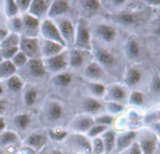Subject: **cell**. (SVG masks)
I'll return each instance as SVG.
<instances>
[{
  "label": "cell",
  "mask_w": 160,
  "mask_h": 154,
  "mask_svg": "<svg viewBox=\"0 0 160 154\" xmlns=\"http://www.w3.org/2000/svg\"><path fill=\"white\" fill-rule=\"evenodd\" d=\"M14 27H15L16 29H18V28L21 27V22H20L19 19H16V20L14 21Z\"/></svg>",
  "instance_id": "44"
},
{
  "label": "cell",
  "mask_w": 160,
  "mask_h": 154,
  "mask_svg": "<svg viewBox=\"0 0 160 154\" xmlns=\"http://www.w3.org/2000/svg\"><path fill=\"white\" fill-rule=\"evenodd\" d=\"M53 154H61V153H59V152H54Z\"/></svg>",
  "instance_id": "52"
},
{
  "label": "cell",
  "mask_w": 160,
  "mask_h": 154,
  "mask_svg": "<svg viewBox=\"0 0 160 154\" xmlns=\"http://www.w3.org/2000/svg\"><path fill=\"white\" fill-rule=\"evenodd\" d=\"M16 51H17L16 48H11V49H9V50H7V51L5 52V55H4V56H5L6 57H9V56H12V54L15 53Z\"/></svg>",
  "instance_id": "40"
},
{
  "label": "cell",
  "mask_w": 160,
  "mask_h": 154,
  "mask_svg": "<svg viewBox=\"0 0 160 154\" xmlns=\"http://www.w3.org/2000/svg\"><path fill=\"white\" fill-rule=\"evenodd\" d=\"M140 80V73L137 72V71H131L130 74H129V77H128V83L133 85L135 83H137L138 81Z\"/></svg>",
  "instance_id": "21"
},
{
  "label": "cell",
  "mask_w": 160,
  "mask_h": 154,
  "mask_svg": "<svg viewBox=\"0 0 160 154\" xmlns=\"http://www.w3.org/2000/svg\"><path fill=\"white\" fill-rule=\"evenodd\" d=\"M62 110L61 108L57 105V104H52L50 108V115L52 116V118L53 119H58L61 116Z\"/></svg>",
  "instance_id": "17"
},
{
  "label": "cell",
  "mask_w": 160,
  "mask_h": 154,
  "mask_svg": "<svg viewBox=\"0 0 160 154\" xmlns=\"http://www.w3.org/2000/svg\"><path fill=\"white\" fill-rule=\"evenodd\" d=\"M85 6H87L89 8L96 9L98 7V3L97 1H87V2H85Z\"/></svg>",
  "instance_id": "35"
},
{
  "label": "cell",
  "mask_w": 160,
  "mask_h": 154,
  "mask_svg": "<svg viewBox=\"0 0 160 154\" xmlns=\"http://www.w3.org/2000/svg\"><path fill=\"white\" fill-rule=\"evenodd\" d=\"M61 28H62V31L65 34V36L69 37L72 34V26H71V24H70L69 22H64V23H62Z\"/></svg>",
  "instance_id": "18"
},
{
  "label": "cell",
  "mask_w": 160,
  "mask_h": 154,
  "mask_svg": "<svg viewBox=\"0 0 160 154\" xmlns=\"http://www.w3.org/2000/svg\"><path fill=\"white\" fill-rule=\"evenodd\" d=\"M134 136H135V134H134V133H129V134H128V135L122 136V137L119 139V142H118L119 147L122 149V148H126L127 146H128V145L130 144V142L133 140Z\"/></svg>",
  "instance_id": "7"
},
{
  "label": "cell",
  "mask_w": 160,
  "mask_h": 154,
  "mask_svg": "<svg viewBox=\"0 0 160 154\" xmlns=\"http://www.w3.org/2000/svg\"><path fill=\"white\" fill-rule=\"evenodd\" d=\"M67 8H68V5L66 2H63V1L55 2L51 10V14H60V13L66 11Z\"/></svg>",
  "instance_id": "5"
},
{
  "label": "cell",
  "mask_w": 160,
  "mask_h": 154,
  "mask_svg": "<svg viewBox=\"0 0 160 154\" xmlns=\"http://www.w3.org/2000/svg\"><path fill=\"white\" fill-rule=\"evenodd\" d=\"M71 80V77L70 75L68 74H62V75H59L56 79V83H58L59 85H62V86H67Z\"/></svg>",
  "instance_id": "19"
},
{
  "label": "cell",
  "mask_w": 160,
  "mask_h": 154,
  "mask_svg": "<svg viewBox=\"0 0 160 154\" xmlns=\"http://www.w3.org/2000/svg\"><path fill=\"white\" fill-rule=\"evenodd\" d=\"M15 62L18 65H22L25 62V56H24V55L23 54H21V53L18 54L16 56V57H15Z\"/></svg>",
  "instance_id": "32"
},
{
  "label": "cell",
  "mask_w": 160,
  "mask_h": 154,
  "mask_svg": "<svg viewBox=\"0 0 160 154\" xmlns=\"http://www.w3.org/2000/svg\"><path fill=\"white\" fill-rule=\"evenodd\" d=\"M111 107H112V110H115V111H116V110H121V107H120L119 105L112 104V105H111Z\"/></svg>",
  "instance_id": "45"
},
{
  "label": "cell",
  "mask_w": 160,
  "mask_h": 154,
  "mask_svg": "<svg viewBox=\"0 0 160 154\" xmlns=\"http://www.w3.org/2000/svg\"><path fill=\"white\" fill-rule=\"evenodd\" d=\"M30 69H31L32 73L34 75H36V76H39V75H42L44 73V70H43L42 64L38 60H33V61H31V63H30Z\"/></svg>",
  "instance_id": "3"
},
{
  "label": "cell",
  "mask_w": 160,
  "mask_h": 154,
  "mask_svg": "<svg viewBox=\"0 0 160 154\" xmlns=\"http://www.w3.org/2000/svg\"><path fill=\"white\" fill-rule=\"evenodd\" d=\"M50 66L52 70L56 71V70H60L61 68H63L65 66V61L62 56H55L53 58H52L50 60Z\"/></svg>",
  "instance_id": "4"
},
{
  "label": "cell",
  "mask_w": 160,
  "mask_h": 154,
  "mask_svg": "<svg viewBox=\"0 0 160 154\" xmlns=\"http://www.w3.org/2000/svg\"><path fill=\"white\" fill-rule=\"evenodd\" d=\"M92 124V121L90 119H82L79 122V127L82 129V130H84L88 127H90Z\"/></svg>",
  "instance_id": "30"
},
{
  "label": "cell",
  "mask_w": 160,
  "mask_h": 154,
  "mask_svg": "<svg viewBox=\"0 0 160 154\" xmlns=\"http://www.w3.org/2000/svg\"><path fill=\"white\" fill-rule=\"evenodd\" d=\"M28 3H29L28 1H21V2H20V4H21V5H22V6H27V5H28Z\"/></svg>",
  "instance_id": "46"
},
{
  "label": "cell",
  "mask_w": 160,
  "mask_h": 154,
  "mask_svg": "<svg viewBox=\"0 0 160 154\" xmlns=\"http://www.w3.org/2000/svg\"><path fill=\"white\" fill-rule=\"evenodd\" d=\"M95 151L97 154L101 153L103 151V144L99 139H97L95 142Z\"/></svg>",
  "instance_id": "28"
},
{
  "label": "cell",
  "mask_w": 160,
  "mask_h": 154,
  "mask_svg": "<svg viewBox=\"0 0 160 154\" xmlns=\"http://www.w3.org/2000/svg\"><path fill=\"white\" fill-rule=\"evenodd\" d=\"M23 51L28 54L29 56H33L37 53V43L35 40H23L22 43Z\"/></svg>",
  "instance_id": "2"
},
{
  "label": "cell",
  "mask_w": 160,
  "mask_h": 154,
  "mask_svg": "<svg viewBox=\"0 0 160 154\" xmlns=\"http://www.w3.org/2000/svg\"><path fill=\"white\" fill-rule=\"evenodd\" d=\"M25 24L27 26L29 27H36L38 25V21L36 19H34L33 17H30V16H27L25 18Z\"/></svg>",
  "instance_id": "26"
},
{
  "label": "cell",
  "mask_w": 160,
  "mask_h": 154,
  "mask_svg": "<svg viewBox=\"0 0 160 154\" xmlns=\"http://www.w3.org/2000/svg\"><path fill=\"white\" fill-rule=\"evenodd\" d=\"M21 81L17 78V77H12L9 81H8V87L10 89L12 90H18L21 88Z\"/></svg>",
  "instance_id": "16"
},
{
  "label": "cell",
  "mask_w": 160,
  "mask_h": 154,
  "mask_svg": "<svg viewBox=\"0 0 160 154\" xmlns=\"http://www.w3.org/2000/svg\"><path fill=\"white\" fill-rule=\"evenodd\" d=\"M98 56L99 60L102 61V62L105 63V64H109V65H110V64H112V63H113V57H112V56L110 55V54L107 53V52L100 51V52H98Z\"/></svg>",
  "instance_id": "9"
},
{
  "label": "cell",
  "mask_w": 160,
  "mask_h": 154,
  "mask_svg": "<svg viewBox=\"0 0 160 154\" xmlns=\"http://www.w3.org/2000/svg\"><path fill=\"white\" fill-rule=\"evenodd\" d=\"M28 142L29 144L33 145V146H36V147H38V146H41L43 143H44V138L42 135H33L30 136V138L28 139Z\"/></svg>",
  "instance_id": "10"
},
{
  "label": "cell",
  "mask_w": 160,
  "mask_h": 154,
  "mask_svg": "<svg viewBox=\"0 0 160 154\" xmlns=\"http://www.w3.org/2000/svg\"><path fill=\"white\" fill-rule=\"evenodd\" d=\"M0 154H1V153H0Z\"/></svg>",
  "instance_id": "53"
},
{
  "label": "cell",
  "mask_w": 160,
  "mask_h": 154,
  "mask_svg": "<svg viewBox=\"0 0 160 154\" xmlns=\"http://www.w3.org/2000/svg\"><path fill=\"white\" fill-rule=\"evenodd\" d=\"M120 21L125 24H129L133 21V16L130 14H123L120 16Z\"/></svg>",
  "instance_id": "29"
},
{
  "label": "cell",
  "mask_w": 160,
  "mask_h": 154,
  "mask_svg": "<svg viewBox=\"0 0 160 154\" xmlns=\"http://www.w3.org/2000/svg\"><path fill=\"white\" fill-rule=\"evenodd\" d=\"M3 127H4V120L2 119H0V130L3 129Z\"/></svg>",
  "instance_id": "47"
},
{
  "label": "cell",
  "mask_w": 160,
  "mask_h": 154,
  "mask_svg": "<svg viewBox=\"0 0 160 154\" xmlns=\"http://www.w3.org/2000/svg\"><path fill=\"white\" fill-rule=\"evenodd\" d=\"M104 129H105V127H104V126L96 127V128H94V129L90 132V135H97V134H98V133L102 132Z\"/></svg>",
  "instance_id": "38"
},
{
  "label": "cell",
  "mask_w": 160,
  "mask_h": 154,
  "mask_svg": "<svg viewBox=\"0 0 160 154\" xmlns=\"http://www.w3.org/2000/svg\"><path fill=\"white\" fill-rule=\"evenodd\" d=\"M82 56H81L80 55L76 54V55L73 56L72 61H71L72 65H74V66H79V65L82 64Z\"/></svg>",
  "instance_id": "31"
},
{
  "label": "cell",
  "mask_w": 160,
  "mask_h": 154,
  "mask_svg": "<svg viewBox=\"0 0 160 154\" xmlns=\"http://www.w3.org/2000/svg\"><path fill=\"white\" fill-rule=\"evenodd\" d=\"M61 46L58 44H55L53 42H47L46 47H45V52L47 54H54L57 53L58 51H60Z\"/></svg>",
  "instance_id": "14"
},
{
  "label": "cell",
  "mask_w": 160,
  "mask_h": 154,
  "mask_svg": "<svg viewBox=\"0 0 160 154\" xmlns=\"http://www.w3.org/2000/svg\"><path fill=\"white\" fill-rule=\"evenodd\" d=\"M99 32L102 34V36L104 37V39L107 40H112L113 39V37H114V31L111 27L100 26L99 27Z\"/></svg>",
  "instance_id": "8"
},
{
  "label": "cell",
  "mask_w": 160,
  "mask_h": 154,
  "mask_svg": "<svg viewBox=\"0 0 160 154\" xmlns=\"http://www.w3.org/2000/svg\"><path fill=\"white\" fill-rule=\"evenodd\" d=\"M52 135L53 138L62 139V138L66 135V133H55V134H52Z\"/></svg>",
  "instance_id": "41"
},
{
  "label": "cell",
  "mask_w": 160,
  "mask_h": 154,
  "mask_svg": "<svg viewBox=\"0 0 160 154\" xmlns=\"http://www.w3.org/2000/svg\"><path fill=\"white\" fill-rule=\"evenodd\" d=\"M86 106H87V109L88 110L95 111V110H97V109H98L100 107V104L98 103H97L96 101H89L86 104Z\"/></svg>",
  "instance_id": "24"
},
{
  "label": "cell",
  "mask_w": 160,
  "mask_h": 154,
  "mask_svg": "<svg viewBox=\"0 0 160 154\" xmlns=\"http://www.w3.org/2000/svg\"><path fill=\"white\" fill-rule=\"evenodd\" d=\"M88 39H89V35H88L87 30L84 28H82L79 33V42L82 44H87Z\"/></svg>",
  "instance_id": "15"
},
{
  "label": "cell",
  "mask_w": 160,
  "mask_h": 154,
  "mask_svg": "<svg viewBox=\"0 0 160 154\" xmlns=\"http://www.w3.org/2000/svg\"><path fill=\"white\" fill-rule=\"evenodd\" d=\"M45 9V4L43 1H35L33 2L31 11L34 12L35 14H39Z\"/></svg>",
  "instance_id": "11"
},
{
  "label": "cell",
  "mask_w": 160,
  "mask_h": 154,
  "mask_svg": "<svg viewBox=\"0 0 160 154\" xmlns=\"http://www.w3.org/2000/svg\"><path fill=\"white\" fill-rule=\"evenodd\" d=\"M35 99H36V92L34 90H31L27 93L26 95V102L28 104H32L34 102H35Z\"/></svg>",
  "instance_id": "27"
},
{
  "label": "cell",
  "mask_w": 160,
  "mask_h": 154,
  "mask_svg": "<svg viewBox=\"0 0 160 154\" xmlns=\"http://www.w3.org/2000/svg\"><path fill=\"white\" fill-rule=\"evenodd\" d=\"M132 101L134 103H136V104H141L142 101V95L140 93H135L132 96Z\"/></svg>",
  "instance_id": "36"
},
{
  "label": "cell",
  "mask_w": 160,
  "mask_h": 154,
  "mask_svg": "<svg viewBox=\"0 0 160 154\" xmlns=\"http://www.w3.org/2000/svg\"><path fill=\"white\" fill-rule=\"evenodd\" d=\"M99 121L110 123V122L112 121V119H111V118H108V117H106V118H101V119H99Z\"/></svg>",
  "instance_id": "43"
},
{
  "label": "cell",
  "mask_w": 160,
  "mask_h": 154,
  "mask_svg": "<svg viewBox=\"0 0 160 154\" xmlns=\"http://www.w3.org/2000/svg\"><path fill=\"white\" fill-rule=\"evenodd\" d=\"M142 150L145 154H152L155 150V143L151 140H145L142 142Z\"/></svg>",
  "instance_id": "12"
},
{
  "label": "cell",
  "mask_w": 160,
  "mask_h": 154,
  "mask_svg": "<svg viewBox=\"0 0 160 154\" xmlns=\"http://www.w3.org/2000/svg\"><path fill=\"white\" fill-rule=\"evenodd\" d=\"M8 6H9V13H10V14H14V13H16L17 8H16V7H15L14 3H13L12 1L8 2Z\"/></svg>",
  "instance_id": "39"
},
{
  "label": "cell",
  "mask_w": 160,
  "mask_h": 154,
  "mask_svg": "<svg viewBox=\"0 0 160 154\" xmlns=\"http://www.w3.org/2000/svg\"><path fill=\"white\" fill-rule=\"evenodd\" d=\"M16 121H17V123H18V125L21 127V128H25L27 125H28V123H29V119H28V118L26 117V116H21V117H19L17 119H16Z\"/></svg>",
  "instance_id": "22"
},
{
  "label": "cell",
  "mask_w": 160,
  "mask_h": 154,
  "mask_svg": "<svg viewBox=\"0 0 160 154\" xmlns=\"http://www.w3.org/2000/svg\"><path fill=\"white\" fill-rule=\"evenodd\" d=\"M43 32L44 34L47 36V37H50V38H52L54 40H57L59 41H62L61 38H60V35L58 33V31L56 30V28L52 24V23L50 22H46L43 25Z\"/></svg>",
  "instance_id": "1"
},
{
  "label": "cell",
  "mask_w": 160,
  "mask_h": 154,
  "mask_svg": "<svg viewBox=\"0 0 160 154\" xmlns=\"http://www.w3.org/2000/svg\"><path fill=\"white\" fill-rule=\"evenodd\" d=\"M15 139H16L15 135L14 134H11V133H6L3 135V137H2V141L4 143H8V142H11V141H13Z\"/></svg>",
  "instance_id": "25"
},
{
  "label": "cell",
  "mask_w": 160,
  "mask_h": 154,
  "mask_svg": "<svg viewBox=\"0 0 160 154\" xmlns=\"http://www.w3.org/2000/svg\"><path fill=\"white\" fill-rule=\"evenodd\" d=\"M93 89L97 94H101L104 91V88L102 86H100V85H94Z\"/></svg>",
  "instance_id": "37"
},
{
  "label": "cell",
  "mask_w": 160,
  "mask_h": 154,
  "mask_svg": "<svg viewBox=\"0 0 160 154\" xmlns=\"http://www.w3.org/2000/svg\"><path fill=\"white\" fill-rule=\"evenodd\" d=\"M5 35V32L3 31V30H0V38L2 37V36H4Z\"/></svg>",
  "instance_id": "50"
},
{
  "label": "cell",
  "mask_w": 160,
  "mask_h": 154,
  "mask_svg": "<svg viewBox=\"0 0 160 154\" xmlns=\"http://www.w3.org/2000/svg\"><path fill=\"white\" fill-rule=\"evenodd\" d=\"M112 94H113V96H114L115 98H117V99H121V98L124 97V92H123V90L120 89V88H114V89L112 90Z\"/></svg>",
  "instance_id": "33"
},
{
  "label": "cell",
  "mask_w": 160,
  "mask_h": 154,
  "mask_svg": "<svg viewBox=\"0 0 160 154\" xmlns=\"http://www.w3.org/2000/svg\"><path fill=\"white\" fill-rule=\"evenodd\" d=\"M4 110V104L2 102H0V113Z\"/></svg>",
  "instance_id": "48"
},
{
  "label": "cell",
  "mask_w": 160,
  "mask_h": 154,
  "mask_svg": "<svg viewBox=\"0 0 160 154\" xmlns=\"http://www.w3.org/2000/svg\"><path fill=\"white\" fill-rule=\"evenodd\" d=\"M15 71L14 66L10 62H5L0 66V75L1 76H7L11 73H13Z\"/></svg>",
  "instance_id": "6"
},
{
  "label": "cell",
  "mask_w": 160,
  "mask_h": 154,
  "mask_svg": "<svg viewBox=\"0 0 160 154\" xmlns=\"http://www.w3.org/2000/svg\"><path fill=\"white\" fill-rule=\"evenodd\" d=\"M88 72L91 74V75H94V76H98L100 74V69L96 65V64H92L88 67Z\"/></svg>",
  "instance_id": "23"
},
{
  "label": "cell",
  "mask_w": 160,
  "mask_h": 154,
  "mask_svg": "<svg viewBox=\"0 0 160 154\" xmlns=\"http://www.w3.org/2000/svg\"><path fill=\"white\" fill-rule=\"evenodd\" d=\"M128 50H129V53L132 56H137L138 54H139V47H138V44L132 40L130 41L129 43V46H128Z\"/></svg>",
  "instance_id": "20"
},
{
  "label": "cell",
  "mask_w": 160,
  "mask_h": 154,
  "mask_svg": "<svg viewBox=\"0 0 160 154\" xmlns=\"http://www.w3.org/2000/svg\"><path fill=\"white\" fill-rule=\"evenodd\" d=\"M131 154H142L140 151V149L138 148V146H134L132 151H131Z\"/></svg>",
  "instance_id": "42"
},
{
  "label": "cell",
  "mask_w": 160,
  "mask_h": 154,
  "mask_svg": "<svg viewBox=\"0 0 160 154\" xmlns=\"http://www.w3.org/2000/svg\"><path fill=\"white\" fill-rule=\"evenodd\" d=\"M156 88H157V89H158V90L159 89V80H157V83H156Z\"/></svg>",
  "instance_id": "49"
},
{
  "label": "cell",
  "mask_w": 160,
  "mask_h": 154,
  "mask_svg": "<svg viewBox=\"0 0 160 154\" xmlns=\"http://www.w3.org/2000/svg\"><path fill=\"white\" fill-rule=\"evenodd\" d=\"M1 93H2V88H0V94H1Z\"/></svg>",
  "instance_id": "51"
},
{
  "label": "cell",
  "mask_w": 160,
  "mask_h": 154,
  "mask_svg": "<svg viewBox=\"0 0 160 154\" xmlns=\"http://www.w3.org/2000/svg\"><path fill=\"white\" fill-rule=\"evenodd\" d=\"M105 143H106V150L108 152H110L113 146H114V136L112 133H109L105 136Z\"/></svg>",
  "instance_id": "13"
},
{
  "label": "cell",
  "mask_w": 160,
  "mask_h": 154,
  "mask_svg": "<svg viewBox=\"0 0 160 154\" xmlns=\"http://www.w3.org/2000/svg\"><path fill=\"white\" fill-rule=\"evenodd\" d=\"M16 42H17V40H16V37L15 36H13V37H11V38H9L5 43H4V45H5V47L6 46H12V45H15L16 44Z\"/></svg>",
  "instance_id": "34"
}]
</instances>
